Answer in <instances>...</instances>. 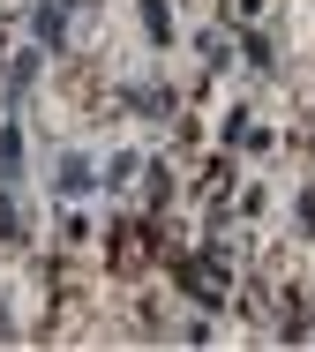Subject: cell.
<instances>
[{"instance_id":"7","label":"cell","mask_w":315,"mask_h":352,"mask_svg":"<svg viewBox=\"0 0 315 352\" xmlns=\"http://www.w3.org/2000/svg\"><path fill=\"white\" fill-rule=\"evenodd\" d=\"M301 232H315V188L301 195Z\"/></svg>"},{"instance_id":"1","label":"cell","mask_w":315,"mask_h":352,"mask_svg":"<svg viewBox=\"0 0 315 352\" xmlns=\"http://www.w3.org/2000/svg\"><path fill=\"white\" fill-rule=\"evenodd\" d=\"M173 263H180V292H188L195 307H226V300H233V263H226L218 248H203V255L188 248V255H173Z\"/></svg>"},{"instance_id":"4","label":"cell","mask_w":315,"mask_h":352,"mask_svg":"<svg viewBox=\"0 0 315 352\" xmlns=\"http://www.w3.org/2000/svg\"><path fill=\"white\" fill-rule=\"evenodd\" d=\"M128 105H135V113H143V120H165V113H173V90H135V98H128Z\"/></svg>"},{"instance_id":"3","label":"cell","mask_w":315,"mask_h":352,"mask_svg":"<svg viewBox=\"0 0 315 352\" xmlns=\"http://www.w3.org/2000/svg\"><path fill=\"white\" fill-rule=\"evenodd\" d=\"M90 157H61V195H90Z\"/></svg>"},{"instance_id":"2","label":"cell","mask_w":315,"mask_h":352,"mask_svg":"<svg viewBox=\"0 0 315 352\" xmlns=\"http://www.w3.org/2000/svg\"><path fill=\"white\" fill-rule=\"evenodd\" d=\"M23 173V128H0V188Z\"/></svg>"},{"instance_id":"6","label":"cell","mask_w":315,"mask_h":352,"mask_svg":"<svg viewBox=\"0 0 315 352\" xmlns=\"http://www.w3.org/2000/svg\"><path fill=\"white\" fill-rule=\"evenodd\" d=\"M143 30H151L158 45H165V38H173V15H165V0H143Z\"/></svg>"},{"instance_id":"5","label":"cell","mask_w":315,"mask_h":352,"mask_svg":"<svg viewBox=\"0 0 315 352\" xmlns=\"http://www.w3.org/2000/svg\"><path fill=\"white\" fill-rule=\"evenodd\" d=\"M0 240H8V248L23 240V210H15V195H8V188H0Z\"/></svg>"}]
</instances>
